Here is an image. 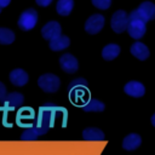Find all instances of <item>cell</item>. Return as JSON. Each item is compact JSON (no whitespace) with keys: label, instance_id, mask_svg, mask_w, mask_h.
I'll use <instances>...</instances> for the list:
<instances>
[{"label":"cell","instance_id":"obj_1","mask_svg":"<svg viewBox=\"0 0 155 155\" xmlns=\"http://www.w3.org/2000/svg\"><path fill=\"white\" fill-rule=\"evenodd\" d=\"M50 114L48 113H44L42 114V117L38 121V125L36 126H33L28 130H25L22 134V138L23 139H28V140H31V139H38L41 137V134H45L48 130V125H50Z\"/></svg>","mask_w":155,"mask_h":155},{"label":"cell","instance_id":"obj_2","mask_svg":"<svg viewBox=\"0 0 155 155\" xmlns=\"http://www.w3.org/2000/svg\"><path fill=\"white\" fill-rule=\"evenodd\" d=\"M38 85H39V87L44 92L52 93V92H56L59 88L61 81H59V78L57 75L51 74V73H47V74L41 75L38 79Z\"/></svg>","mask_w":155,"mask_h":155},{"label":"cell","instance_id":"obj_3","mask_svg":"<svg viewBox=\"0 0 155 155\" xmlns=\"http://www.w3.org/2000/svg\"><path fill=\"white\" fill-rule=\"evenodd\" d=\"M128 22H130L128 15H127L124 10H117V11L114 12L113 16H111L110 25H111V29H113L115 33L120 34V33L127 30Z\"/></svg>","mask_w":155,"mask_h":155},{"label":"cell","instance_id":"obj_4","mask_svg":"<svg viewBox=\"0 0 155 155\" xmlns=\"http://www.w3.org/2000/svg\"><path fill=\"white\" fill-rule=\"evenodd\" d=\"M36 22H38V12L34 8H28L21 13L18 18V27L22 30L28 31L35 27Z\"/></svg>","mask_w":155,"mask_h":155},{"label":"cell","instance_id":"obj_5","mask_svg":"<svg viewBox=\"0 0 155 155\" xmlns=\"http://www.w3.org/2000/svg\"><path fill=\"white\" fill-rule=\"evenodd\" d=\"M104 22H105V18L102 15H99V13L92 15L91 17L87 18V21L85 23V30L88 34H97L104 27Z\"/></svg>","mask_w":155,"mask_h":155},{"label":"cell","instance_id":"obj_6","mask_svg":"<svg viewBox=\"0 0 155 155\" xmlns=\"http://www.w3.org/2000/svg\"><path fill=\"white\" fill-rule=\"evenodd\" d=\"M145 22L140 19H130L127 25V33L132 39H140L145 34Z\"/></svg>","mask_w":155,"mask_h":155},{"label":"cell","instance_id":"obj_7","mask_svg":"<svg viewBox=\"0 0 155 155\" xmlns=\"http://www.w3.org/2000/svg\"><path fill=\"white\" fill-rule=\"evenodd\" d=\"M59 64H61V68L68 73V74H73L78 70L79 68V63H78V59L70 54V53H64L63 56H61L59 58Z\"/></svg>","mask_w":155,"mask_h":155},{"label":"cell","instance_id":"obj_8","mask_svg":"<svg viewBox=\"0 0 155 155\" xmlns=\"http://www.w3.org/2000/svg\"><path fill=\"white\" fill-rule=\"evenodd\" d=\"M61 24L56 21H51V22H47L42 28H41V35L44 36V39H47V40H51L58 35H61Z\"/></svg>","mask_w":155,"mask_h":155},{"label":"cell","instance_id":"obj_9","mask_svg":"<svg viewBox=\"0 0 155 155\" xmlns=\"http://www.w3.org/2000/svg\"><path fill=\"white\" fill-rule=\"evenodd\" d=\"M124 91L126 94L131 96V97H134V98H140L144 96L145 93V87L142 82L139 81H130L125 85L124 87Z\"/></svg>","mask_w":155,"mask_h":155},{"label":"cell","instance_id":"obj_10","mask_svg":"<svg viewBox=\"0 0 155 155\" xmlns=\"http://www.w3.org/2000/svg\"><path fill=\"white\" fill-rule=\"evenodd\" d=\"M10 81L15 85V86H24L28 80H29V76L27 74V71H24L23 69H13L11 73H10Z\"/></svg>","mask_w":155,"mask_h":155},{"label":"cell","instance_id":"obj_11","mask_svg":"<svg viewBox=\"0 0 155 155\" xmlns=\"http://www.w3.org/2000/svg\"><path fill=\"white\" fill-rule=\"evenodd\" d=\"M130 51H131V53H132L137 59H139V61H145V59L149 57V54H150L149 48H148L143 42H139V41L134 42V44L131 46Z\"/></svg>","mask_w":155,"mask_h":155},{"label":"cell","instance_id":"obj_12","mask_svg":"<svg viewBox=\"0 0 155 155\" xmlns=\"http://www.w3.org/2000/svg\"><path fill=\"white\" fill-rule=\"evenodd\" d=\"M142 143V138L137 133H130L127 134L122 140V148L125 150H136Z\"/></svg>","mask_w":155,"mask_h":155},{"label":"cell","instance_id":"obj_13","mask_svg":"<svg viewBox=\"0 0 155 155\" xmlns=\"http://www.w3.org/2000/svg\"><path fill=\"white\" fill-rule=\"evenodd\" d=\"M82 139L85 140H103L105 139L104 132L97 127H87L82 131Z\"/></svg>","mask_w":155,"mask_h":155},{"label":"cell","instance_id":"obj_14","mask_svg":"<svg viewBox=\"0 0 155 155\" xmlns=\"http://www.w3.org/2000/svg\"><path fill=\"white\" fill-rule=\"evenodd\" d=\"M69 44H70L69 38L61 34V35H58V36L51 39L48 46H50V48H51L52 51H61V50L67 48V47L69 46Z\"/></svg>","mask_w":155,"mask_h":155},{"label":"cell","instance_id":"obj_15","mask_svg":"<svg viewBox=\"0 0 155 155\" xmlns=\"http://www.w3.org/2000/svg\"><path fill=\"white\" fill-rule=\"evenodd\" d=\"M120 51H121V48H120L119 45H116V44H108L102 50V57L105 61H113V59H115L120 54Z\"/></svg>","mask_w":155,"mask_h":155},{"label":"cell","instance_id":"obj_16","mask_svg":"<svg viewBox=\"0 0 155 155\" xmlns=\"http://www.w3.org/2000/svg\"><path fill=\"white\" fill-rule=\"evenodd\" d=\"M73 7H74V0H58L56 5V10L61 16L70 15Z\"/></svg>","mask_w":155,"mask_h":155},{"label":"cell","instance_id":"obj_17","mask_svg":"<svg viewBox=\"0 0 155 155\" xmlns=\"http://www.w3.org/2000/svg\"><path fill=\"white\" fill-rule=\"evenodd\" d=\"M15 39H16L15 33L11 29L0 27V44L1 45H10L15 41Z\"/></svg>","mask_w":155,"mask_h":155},{"label":"cell","instance_id":"obj_18","mask_svg":"<svg viewBox=\"0 0 155 155\" xmlns=\"http://www.w3.org/2000/svg\"><path fill=\"white\" fill-rule=\"evenodd\" d=\"M6 103L8 104V107H19L23 101H24V97L22 93L19 92H11L6 96Z\"/></svg>","mask_w":155,"mask_h":155},{"label":"cell","instance_id":"obj_19","mask_svg":"<svg viewBox=\"0 0 155 155\" xmlns=\"http://www.w3.org/2000/svg\"><path fill=\"white\" fill-rule=\"evenodd\" d=\"M139 8L142 10V12L145 15V17L149 21L155 19V5L150 1H144L139 5Z\"/></svg>","mask_w":155,"mask_h":155},{"label":"cell","instance_id":"obj_20","mask_svg":"<svg viewBox=\"0 0 155 155\" xmlns=\"http://www.w3.org/2000/svg\"><path fill=\"white\" fill-rule=\"evenodd\" d=\"M105 108L104 103H102L98 99H90L86 104H84L82 109L85 111H103Z\"/></svg>","mask_w":155,"mask_h":155},{"label":"cell","instance_id":"obj_21","mask_svg":"<svg viewBox=\"0 0 155 155\" xmlns=\"http://www.w3.org/2000/svg\"><path fill=\"white\" fill-rule=\"evenodd\" d=\"M128 17H130V19H140V21H143V22H145V23L149 21V19L145 17V15L142 12V10H140L139 7L136 8V10H133Z\"/></svg>","mask_w":155,"mask_h":155},{"label":"cell","instance_id":"obj_22","mask_svg":"<svg viewBox=\"0 0 155 155\" xmlns=\"http://www.w3.org/2000/svg\"><path fill=\"white\" fill-rule=\"evenodd\" d=\"M92 4L99 10H107L109 8L111 0H92Z\"/></svg>","mask_w":155,"mask_h":155},{"label":"cell","instance_id":"obj_23","mask_svg":"<svg viewBox=\"0 0 155 155\" xmlns=\"http://www.w3.org/2000/svg\"><path fill=\"white\" fill-rule=\"evenodd\" d=\"M76 85H84V86H87V81H86L85 79H82V78H78V79H75L74 81H71V82L69 84V87L73 88V87H75Z\"/></svg>","mask_w":155,"mask_h":155},{"label":"cell","instance_id":"obj_24","mask_svg":"<svg viewBox=\"0 0 155 155\" xmlns=\"http://www.w3.org/2000/svg\"><path fill=\"white\" fill-rule=\"evenodd\" d=\"M6 96H7V92H6V86L0 81V102H5L6 99Z\"/></svg>","mask_w":155,"mask_h":155},{"label":"cell","instance_id":"obj_25","mask_svg":"<svg viewBox=\"0 0 155 155\" xmlns=\"http://www.w3.org/2000/svg\"><path fill=\"white\" fill-rule=\"evenodd\" d=\"M35 1H36V4H38L39 6H42V7L48 6V5L52 2V0H35Z\"/></svg>","mask_w":155,"mask_h":155},{"label":"cell","instance_id":"obj_26","mask_svg":"<svg viewBox=\"0 0 155 155\" xmlns=\"http://www.w3.org/2000/svg\"><path fill=\"white\" fill-rule=\"evenodd\" d=\"M10 2H11V0H0V6L1 7H6Z\"/></svg>","mask_w":155,"mask_h":155},{"label":"cell","instance_id":"obj_27","mask_svg":"<svg viewBox=\"0 0 155 155\" xmlns=\"http://www.w3.org/2000/svg\"><path fill=\"white\" fill-rule=\"evenodd\" d=\"M151 124L155 127V114H153V116H151Z\"/></svg>","mask_w":155,"mask_h":155},{"label":"cell","instance_id":"obj_28","mask_svg":"<svg viewBox=\"0 0 155 155\" xmlns=\"http://www.w3.org/2000/svg\"><path fill=\"white\" fill-rule=\"evenodd\" d=\"M1 8H2V7H1V6H0V12H1Z\"/></svg>","mask_w":155,"mask_h":155}]
</instances>
